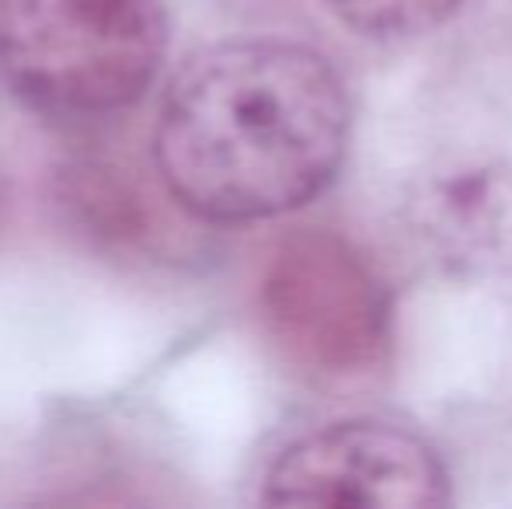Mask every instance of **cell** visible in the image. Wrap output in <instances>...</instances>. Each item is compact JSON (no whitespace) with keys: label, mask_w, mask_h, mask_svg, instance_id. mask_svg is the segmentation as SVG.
Masks as SVG:
<instances>
[{"label":"cell","mask_w":512,"mask_h":509,"mask_svg":"<svg viewBox=\"0 0 512 509\" xmlns=\"http://www.w3.org/2000/svg\"><path fill=\"white\" fill-rule=\"evenodd\" d=\"M349 95L321 53L283 39L199 49L168 81L154 161L213 224H251L321 196L349 147Z\"/></svg>","instance_id":"cell-1"},{"label":"cell","mask_w":512,"mask_h":509,"mask_svg":"<svg viewBox=\"0 0 512 509\" xmlns=\"http://www.w3.org/2000/svg\"><path fill=\"white\" fill-rule=\"evenodd\" d=\"M164 46L161 0H0V77L49 116L95 119L133 105Z\"/></svg>","instance_id":"cell-2"},{"label":"cell","mask_w":512,"mask_h":509,"mask_svg":"<svg viewBox=\"0 0 512 509\" xmlns=\"http://www.w3.org/2000/svg\"><path fill=\"white\" fill-rule=\"evenodd\" d=\"M262 311L276 342L321 374H366L391 346V293L363 252L328 231L276 248L262 279Z\"/></svg>","instance_id":"cell-3"},{"label":"cell","mask_w":512,"mask_h":509,"mask_svg":"<svg viewBox=\"0 0 512 509\" xmlns=\"http://www.w3.org/2000/svg\"><path fill=\"white\" fill-rule=\"evenodd\" d=\"M272 506H446L450 485L436 450L387 422H331L300 436L265 475Z\"/></svg>","instance_id":"cell-4"},{"label":"cell","mask_w":512,"mask_h":509,"mask_svg":"<svg viewBox=\"0 0 512 509\" xmlns=\"http://www.w3.org/2000/svg\"><path fill=\"white\" fill-rule=\"evenodd\" d=\"M331 11L366 39H415L436 32L464 0H328Z\"/></svg>","instance_id":"cell-5"}]
</instances>
